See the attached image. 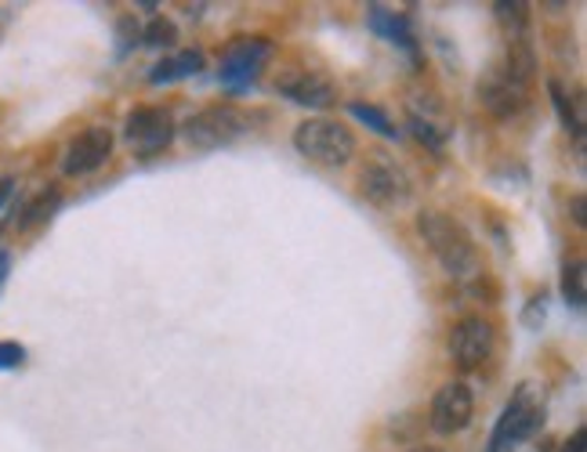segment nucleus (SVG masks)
Segmentation results:
<instances>
[{
	"instance_id": "23",
	"label": "nucleus",
	"mask_w": 587,
	"mask_h": 452,
	"mask_svg": "<svg viewBox=\"0 0 587 452\" xmlns=\"http://www.w3.org/2000/svg\"><path fill=\"white\" fill-rule=\"evenodd\" d=\"M544 319H548V297L537 294V297L526 305V311H523V322L529 326V330H540V322H544Z\"/></svg>"
},
{
	"instance_id": "14",
	"label": "nucleus",
	"mask_w": 587,
	"mask_h": 452,
	"mask_svg": "<svg viewBox=\"0 0 587 452\" xmlns=\"http://www.w3.org/2000/svg\"><path fill=\"white\" fill-rule=\"evenodd\" d=\"M203 65H208V54L200 48H189V51H174L168 59H160L153 70H149V84H179V80L196 76Z\"/></svg>"
},
{
	"instance_id": "26",
	"label": "nucleus",
	"mask_w": 587,
	"mask_h": 452,
	"mask_svg": "<svg viewBox=\"0 0 587 452\" xmlns=\"http://www.w3.org/2000/svg\"><path fill=\"white\" fill-rule=\"evenodd\" d=\"M569 210H573V222H577V225L584 228V225H587V214H584V196H580V192L569 199Z\"/></svg>"
},
{
	"instance_id": "2",
	"label": "nucleus",
	"mask_w": 587,
	"mask_h": 452,
	"mask_svg": "<svg viewBox=\"0 0 587 452\" xmlns=\"http://www.w3.org/2000/svg\"><path fill=\"white\" fill-rule=\"evenodd\" d=\"M417 232L449 279H479L483 276L479 246H475L472 232L464 228L457 217H449L443 210H421Z\"/></svg>"
},
{
	"instance_id": "21",
	"label": "nucleus",
	"mask_w": 587,
	"mask_h": 452,
	"mask_svg": "<svg viewBox=\"0 0 587 452\" xmlns=\"http://www.w3.org/2000/svg\"><path fill=\"white\" fill-rule=\"evenodd\" d=\"M548 91H551V105H555L558 120H563V123H566V131L580 142V116H577V109H573L569 94L563 91V84H558V80H548Z\"/></svg>"
},
{
	"instance_id": "6",
	"label": "nucleus",
	"mask_w": 587,
	"mask_h": 452,
	"mask_svg": "<svg viewBox=\"0 0 587 452\" xmlns=\"http://www.w3.org/2000/svg\"><path fill=\"white\" fill-rule=\"evenodd\" d=\"M409 174L388 153H371L360 171V192L377 210H395L409 199Z\"/></svg>"
},
{
	"instance_id": "20",
	"label": "nucleus",
	"mask_w": 587,
	"mask_h": 452,
	"mask_svg": "<svg viewBox=\"0 0 587 452\" xmlns=\"http://www.w3.org/2000/svg\"><path fill=\"white\" fill-rule=\"evenodd\" d=\"M142 44L145 48H174L179 44V25H174L171 19H163V16L149 19V25L142 30Z\"/></svg>"
},
{
	"instance_id": "16",
	"label": "nucleus",
	"mask_w": 587,
	"mask_h": 452,
	"mask_svg": "<svg viewBox=\"0 0 587 452\" xmlns=\"http://www.w3.org/2000/svg\"><path fill=\"white\" fill-rule=\"evenodd\" d=\"M494 16L497 22L504 25V33H508V40H518V37H529V4L526 0H497L494 4Z\"/></svg>"
},
{
	"instance_id": "5",
	"label": "nucleus",
	"mask_w": 587,
	"mask_h": 452,
	"mask_svg": "<svg viewBox=\"0 0 587 452\" xmlns=\"http://www.w3.org/2000/svg\"><path fill=\"white\" fill-rule=\"evenodd\" d=\"M540 428H544V399H540L537 383H518L508 405H504L494 434H489L486 452H512L523 445L526 438H534Z\"/></svg>"
},
{
	"instance_id": "12",
	"label": "nucleus",
	"mask_w": 587,
	"mask_h": 452,
	"mask_svg": "<svg viewBox=\"0 0 587 452\" xmlns=\"http://www.w3.org/2000/svg\"><path fill=\"white\" fill-rule=\"evenodd\" d=\"M276 91L305 109H331L337 102V84L320 70H286L276 76Z\"/></svg>"
},
{
	"instance_id": "9",
	"label": "nucleus",
	"mask_w": 587,
	"mask_h": 452,
	"mask_svg": "<svg viewBox=\"0 0 587 452\" xmlns=\"http://www.w3.org/2000/svg\"><path fill=\"white\" fill-rule=\"evenodd\" d=\"M475 420V394L464 380H449L435 391L432 409H428V423L435 434L454 438L461 431H468Z\"/></svg>"
},
{
	"instance_id": "1",
	"label": "nucleus",
	"mask_w": 587,
	"mask_h": 452,
	"mask_svg": "<svg viewBox=\"0 0 587 452\" xmlns=\"http://www.w3.org/2000/svg\"><path fill=\"white\" fill-rule=\"evenodd\" d=\"M537 80V54L529 37L508 40L504 59L489 65L486 76L479 80V102L489 116L497 120H515L529 105V91Z\"/></svg>"
},
{
	"instance_id": "18",
	"label": "nucleus",
	"mask_w": 587,
	"mask_h": 452,
	"mask_svg": "<svg viewBox=\"0 0 587 452\" xmlns=\"http://www.w3.org/2000/svg\"><path fill=\"white\" fill-rule=\"evenodd\" d=\"M563 297H566V305L569 308H584V300H587V271H584V261L580 257H573V261H566L563 268Z\"/></svg>"
},
{
	"instance_id": "22",
	"label": "nucleus",
	"mask_w": 587,
	"mask_h": 452,
	"mask_svg": "<svg viewBox=\"0 0 587 452\" xmlns=\"http://www.w3.org/2000/svg\"><path fill=\"white\" fill-rule=\"evenodd\" d=\"M117 37H120V54H128L142 40V25L134 22L131 16H124V19L117 22Z\"/></svg>"
},
{
	"instance_id": "10",
	"label": "nucleus",
	"mask_w": 587,
	"mask_h": 452,
	"mask_svg": "<svg viewBox=\"0 0 587 452\" xmlns=\"http://www.w3.org/2000/svg\"><path fill=\"white\" fill-rule=\"evenodd\" d=\"M489 355H494V326H489L483 315H464L454 330H449V362H454L461 373H472V369H479Z\"/></svg>"
},
{
	"instance_id": "4",
	"label": "nucleus",
	"mask_w": 587,
	"mask_h": 452,
	"mask_svg": "<svg viewBox=\"0 0 587 452\" xmlns=\"http://www.w3.org/2000/svg\"><path fill=\"white\" fill-rule=\"evenodd\" d=\"M254 127V116L243 113L240 105H208L193 113L185 123H182V138L200 148V153H214V148H225L232 142H240L243 134H251Z\"/></svg>"
},
{
	"instance_id": "7",
	"label": "nucleus",
	"mask_w": 587,
	"mask_h": 452,
	"mask_svg": "<svg viewBox=\"0 0 587 452\" xmlns=\"http://www.w3.org/2000/svg\"><path fill=\"white\" fill-rule=\"evenodd\" d=\"M272 54V44L265 37H236L232 44L222 51V65H217V84H222L225 91L240 94L247 91L257 73L265 70Z\"/></svg>"
},
{
	"instance_id": "13",
	"label": "nucleus",
	"mask_w": 587,
	"mask_h": 452,
	"mask_svg": "<svg viewBox=\"0 0 587 452\" xmlns=\"http://www.w3.org/2000/svg\"><path fill=\"white\" fill-rule=\"evenodd\" d=\"M366 25H371V33H377L381 40H388V44L417 54L414 22H409V16H403V11H392L385 4H371L366 8Z\"/></svg>"
},
{
	"instance_id": "29",
	"label": "nucleus",
	"mask_w": 587,
	"mask_h": 452,
	"mask_svg": "<svg viewBox=\"0 0 587 452\" xmlns=\"http://www.w3.org/2000/svg\"><path fill=\"white\" fill-rule=\"evenodd\" d=\"M414 452H443V449H432V445H421V449H414Z\"/></svg>"
},
{
	"instance_id": "17",
	"label": "nucleus",
	"mask_w": 587,
	"mask_h": 452,
	"mask_svg": "<svg viewBox=\"0 0 587 452\" xmlns=\"http://www.w3.org/2000/svg\"><path fill=\"white\" fill-rule=\"evenodd\" d=\"M409 127H414V134L421 142H425L432 153H443L446 148V138H449V123H435V116L428 113H417V109H409Z\"/></svg>"
},
{
	"instance_id": "8",
	"label": "nucleus",
	"mask_w": 587,
	"mask_h": 452,
	"mask_svg": "<svg viewBox=\"0 0 587 452\" xmlns=\"http://www.w3.org/2000/svg\"><path fill=\"white\" fill-rule=\"evenodd\" d=\"M174 134H179V127H174L171 109H163V105H139V109H131L124 120V138L139 156L163 153V148L174 142Z\"/></svg>"
},
{
	"instance_id": "19",
	"label": "nucleus",
	"mask_w": 587,
	"mask_h": 452,
	"mask_svg": "<svg viewBox=\"0 0 587 452\" xmlns=\"http://www.w3.org/2000/svg\"><path fill=\"white\" fill-rule=\"evenodd\" d=\"M348 113L352 116H356L360 123H366V127H371V131H377L381 134V138H399V127H395V123L388 120V113H385V109H377V105H366V102H352L348 105Z\"/></svg>"
},
{
	"instance_id": "28",
	"label": "nucleus",
	"mask_w": 587,
	"mask_h": 452,
	"mask_svg": "<svg viewBox=\"0 0 587 452\" xmlns=\"http://www.w3.org/2000/svg\"><path fill=\"white\" fill-rule=\"evenodd\" d=\"M8 271H11V254H8V250H0V286H4Z\"/></svg>"
},
{
	"instance_id": "25",
	"label": "nucleus",
	"mask_w": 587,
	"mask_h": 452,
	"mask_svg": "<svg viewBox=\"0 0 587 452\" xmlns=\"http://www.w3.org/2000/svg\"><path fill=\"white\" fill-rule=\"evenodd\" d=\"M11 196H16V177H4V182H0V217H4Z\"/></svg>"
},
{
	"instance_id": "24",
	"label": "nucleus",
	"mask_w": 587,
	"mask_h": 452,
	"mask_svg": "<svg viewBox=\"0 0 587 452\" xmlns=\"http://www.w3.org/2000/svg\"><path fill=\"white\" fill-rule=\"evenodd\" d=\"M26 362V348L16 340H0V369H19Z\"/></svg>"
},
{
	"instance_id": "15",
	"label": "nucleus",
	"mask_w": 587,
	"mask_h": 452,
	"mask_svg": "<svg viewBox=\"0 0 587 452\" xmlns=\"http://www.w3.org/2000/svg\"><path fill=\"white\" fill-rule=\"evenodd\" d=\"M62 207V192L59 188H44L40 196H33L30 203H26V210H22V217H19V228L22 232H30V228H37V225H44V222H51V214Z\"/></svg>"
},
{
	"instance_id": "27",
	"label": "nucleus",
	"mask_w": 587,
	"mask_h": 452,
	"mask_svg": "<svg viewBox=\"0 0 587 452\" xmlns=\"http://www.w3.org/2000/svg\"><path fill=\"white\" fill-rule=\"evenodd\" d=\"M584 442H587V431H584V428H577V431H573L569 442H566V449H563V452H584Z\"/></svg>"
},
{
	"instance_id": "11",
	"label": "nucleus",
	"mask_w": 587,
	"mask_h": 452,
	"mask_svg": "<svg viewBox=\"0 0 587 452\" xmlns=\"http://www.w3.org/2000/svg\"><path fill=\"white\" fill-rule=\"evenodd\" d=\"M109 156H113V131L102 127V123H94V127H84L70 145H65L62 174L65 177H88L94 171H102Z\"/></svg>"
},
{
	"instance_id": "3",
	"label": "nucleus",
	"mask_w": 587,
	"mask_h": 452,
	"mask_svg": "<svg viewBox=\"0 0 587 452\" xmlns=\"http://www.w3.org/2000/svg\"><path fill=\"white\" fill-rule=\"evenodd\" d=\"M294 148L316 167H345L356 156V134L341 120H305L294 127Z\"/></svg>"
}]
</instances>
